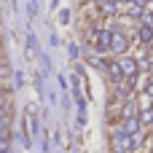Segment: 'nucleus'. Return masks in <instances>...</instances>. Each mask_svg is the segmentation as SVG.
<instances>
[{
	"label": "nucleus",
	"instance_id": "1",
	"mask_svg": "<svg viewBox=\"0 0 153 153\" xmlns=\"http://www.w3.org/2000/svg\"><path fill=\"white\" fill-rule=\"evenodd\" d=\"M110 54H116V56H124L126 51H129V38H126V32H121L118 27H110V48H108Z\"/></svg>",
	"mask_w": 153,
	"mask_h": 153
},
{
	"label": "nucleus",
	"instance_id": "2",
	"mask_svg": "<svg viewBox=\"0 0 153 153\" xmlns=\"http://www.w3.org/2000/svg\"><path fill=\"white\" fill-rule=\"evenodd\" d=\"M110 148L113 153H132V134H126L124 129H116L110 134Z\"/></svg>",
	"mask_w": 153,
	"mask_h": 153
},
{
	"label": "nucleus",
	"instance_id": "3",
	"mask_svg": "<svg viewBox=\"0 0 153 153\" xmlns=\"http://www.w3.org/2000/svg\"><path fill=\"white\" fill-rule=\"evenodd\" d=\"M118 65H121V73H124V78L134 83V81H137V73H140V65H137V59L124 54V56L118 59Z\"/></svg>",
	"mask_w": 153,
	"mask_h": 153
},
{
	"label": "nucleus",
	"instance_id": "4",
	"mask_svg": "<svg viewBox=\"0 0 153 153\" xmlns=\"http://www.w3.org/2000/svg\"><path fill=\"white\" fill-rule=\"evenodd\" d=\"M105 73H108V78H110V83H124L126 78H124V73H121V65H118V59H108L105 62Z\"/></svg>",
	"mask_w": 153,
	"mask_h": 153
},
{
	"label": "nucleus",
	"instance_id": "5",
	"mask_svg": "<svg viewBox=\"0 0 153 153\" xmlns=\"http://www.w3.org/2000/svg\"><path fill=\"white\" fill-rule=\"evenodd\" d=\"M126 134H137L140 129H143V124H140V118L134 116V118H124V126H121Z\"/></svg>",
	"mask_w": 153,
	"mask_h": 153
},
{
	"label": "nucleus",
	"instance_id": "6",
	"mask_svg": "<svg viewBox=\"0 0 153 153\" xmlns=\"http://www.w3.org/2000/svg\"><path fill=\"white\" fill-rule=\"evenodd\" d=\"M137 118H140L143 126H153V105L151 108H143V110L137 113Z\"/></svg>",
	"mask_w": 153,
	"mask_h": 153
},
{
	"label": "nucleus",
	"instance_id": "7",
	"mask_svg": "<svg viewBox=\"0 0 153 153\" xmlns=\"http://www.w3.org/2000/svg\"><path fill=\"white\" fill-rule=\"evenodd\" d=\"M134 116H137V102L129 97V100H126V105H124V118H134Z\"/></svg>",
	"mask_w": 153,
	"mask_h": 153
},
{
	"label": "nucleus",
	"instance_id": "8",
	"mask_svg": "<svg viewBox=\"0 0 153 153\" xmlns=\"http://www.w3.org/2000/svg\"><path fill=\"white\" fill-rule=\"evenodd\" d=\"M8 132H11V116L8 113H0V134L8 137Z\"/></svg>",
	"mask_w": 153,
	"mask_h": 153
},
{
	"label": "nucleus",
	"instance_id": "9",
	"mask_svg": "<svg viewBox=\"0 0 153 153\" xmlns=\"http://www.w3.org/2000/svg\"><path fill=\"white\" fill-rule=\"evenodd\" d=\"M118 11V0H102V13H116Z\"/></svg>",
	"mask_w": 153,
	"mask_h": 153
},
{
	"label": "nucleus",
	"instance_id": "10",
	"mask_svg": "<svg viewBox=\"0 0 153 153\" xmlns=\"http://www.w3.org/2000/svg\"><path fill=\"white\" fill-rule=\"evenodd\" d=\"M140 19H143V24H145V27H153V11H143V13H140Z\"/></svg>",
	"mask_w": 153,
	"mask_h": 153
},
{
	"label": "nucleus",
	"instance_id": "11",
	"mask_svg": "<svg viewBox=\"0 0 153 153\" xmlns=\"http://www.w3.org/2000/svg\"><path fill=\"white\" fill-rule=\"evenodd\" d=\"M0 113H8V94L0 91Z\"/></svg>",
	"mask_w": 153,
	"mask_h": 153
},
{
	"label": "nucleus",
	"instance_id": "12",
	"mask_svg": "<svg viewBox=\"0 0 153 153\" xmlns=\"http://www.w3.org/2000/svg\"><path fill=\"white\" fill-rule=\"evenodd\" d=\"M145 97H148V100H153V78L145 83Z\"/></svg>",
	"mask_w": 153,
	"mask_h": 153
},
{
	"label": "nucleus",
	"instance_id": "13",
	"mask_svg": "<svg viewBox=\"0 0 153 153\" xmlns=\"http://www.w3.org/2000/svg\"><path fill=\"white\" fill-rule=\"evenodd\" d=\"M3 151H8V137L0 134V153H3Z\"/></svg>",
	"mask_w": 153,
	"mask_h": 153
},
{
	"label": "nucleus",
	"instance_id": "14",
	"mask_svg": "<svg viewBox=\"0 0 153 153\" xmlns=\"http://www.w3.org/2000/svg\"><path fill=\"white\" fill-rule=\"evenodd\" d=\"M3 75H5V67H3V65H0V78H3Z\"/></svg>",
	"mask_w": 153,
	"mask_h": 153
},
{
	"label": "nucleus",
	"instance_id": "15",
	"mask_svg": "<svg viewBox=\"0 0 153 153\" xmlns=\"http://www.w3.org/2000/svg\"><path fill=\"white\" fill-rule=\"evenodd\" d=\"M137 3H143V5H145V3H148V0H137Z\"/></svg>",
	"mask_w": 153,
	"mask_h": 153
},
{
	"label": "nucleus",
	"instance_id": "16",
	"mask_svg": "<svg viewBox=\"0 0 153 153\" xmlns=\"http://www.w3.org/2000/svg\"><path fill=\"white\" fill-rule=\"evenodd\" d=\"M94 3H102V0H94Z\"/></svg>",
	"mask_w": 153,
	"mask_h": 153
}]
</instances>
